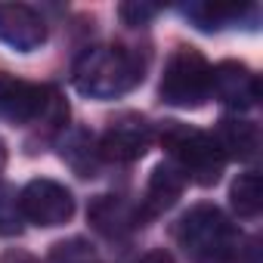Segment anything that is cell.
<instances>
[{
  "label": "cell",
  "instance_id": "obj_5",
  "mask_svg": "<svg viewBox=\"0 0 263 263\" xmlns=\"http://www.w3.org/2000/svg\"><path fill=\"white\" fill-rule=\"evenodd\" d=\"M158 96L174 108H198L211 96V65L192 47H177L164 65Z\"/></svg>",
  "mask_w": 263,
  "mask_h": 263
},
{
  "label": "cell",
  "instance_id": "obj_15",
  "mask_svg": "<svg viewBox=\"0 0 263 263\" xmlns=\"http://www.w3.org/2000/svg\"><path fill=\"white\" fill-rule=\"evenodd\" d=\"M229 201H232V211L241 217V220H254L263 208V189H260V174L257 171H248V174H238L232 189H229Z\"/></svg>",
  "mask_w": 263,
  "mask_h": 263
},
{
  "label": "cell",
  "instance_id": "obj_12",
  "mask_svg": "<svg viewBox=\"0 0 263 263\" xmlns=\"http://www.w3.org/2000/svg\"><path fill=\"white\" fill-rule=\"evenodd\" d=\"M183 186H186V177L171 164H158L152 174H149V183H146V195H143V204H140V214L143 220L146 217H158L164 211H171L177 204V198L183 195Z\"/></svg>",
  "mask_w": 263,
  "mask_h": 263
},
{
  "label": "cell",
  "instance_id": "obj_7",
  "mask_svg": "<svg viewBox=\"0 0 263 263\" xmlns=\"http://www.w3.org/2000/svg\"><path fill=\"white\" fill-rule=\"evenodd\" d=\"M99 146V155L108 158V161H121V164H130L149 152L152 146V127L146 124V118L127 111V115H118L108 130L102 134V140L96 143Z\"/></svg>",
  "mask_w": 263,
  "mask_h": 263
},
{
  "label": "cell",
  "instance_id": "obj_1",
  "mask_svg": "<svg viewBox=\"0 0 263 263\" xmlns=\"http://www.w3.org/2000/svg\"><path fill=\"white\" fill-rule=\"evenodd\" d=\"M177 245L192 263H248L254 248H245V235L214 204H195L174 226Z\"/></svg>",
  "mask_w": 263,
  "mask_h": 263
},
{
  "label": "cell",
  "instance_id": "obj_4",
  "mask_svg": "<svg viewBox=\"0 0 263 263\" xmlns=\"http://www.w3.org/2000/svg\"><path fill=\"white\" fill-rule=\"evenodd\" d=\"M65 118H68V105L53 87H41L0 71V121H10L19 127L44 121L50 127H59L65 124Z\"/></svg>",
  "mask_w": 263,
  "mask_h": 263
},
{
  "label": "cell",
  "instance_id": "obj_9",
  "mask_svg": "<svg viewBox=\"0 0 263 263\" xmlns=\"http://www.w3.org/2000/svg\"><path fill=\"white\" fill-rule=\"evenodd\" d=\"M47 41V22L34 7L0 4V44L19 53H31Z\"/></svg>",
  "mask_w": 263,
  "mask_h": 263
},
{
  "label": "cell",
  "instance_id": "obj_10",
  "mask_svg": "<svg viewBox=\"0 0 263 263\" xmlns=\"http://www.w3.org/2000/svg\"><path fill=\"white\" fill-rule=\"evenodd\" d=\"M87 220L93 223L96 232H102L108 238L130 235L137 226H143L140 204H130L121 195H96L87 208Z\"/></svg>",
  "mask_w": 263,
  "mask_h": 263
},
{
  "label": "cell",
  "instance_id": "obj_21",
  "mask_svg": "<svg viewBox=\"0 0 263 263\" xmlns=\"http://www.w3.org/2000/svg\"><path fill=\"white\" fill-rule=\"evenodd\" d=\"M4 263H31V260H25V257H7Z\"/></svg>",
  "mask_w": 263,
  "mask_h": 263
},
{
  "label": "cell",
  "instance_id": "obj_20",
  "mask_svg": "<svg viewBox=\"0 0 263 263\" xmlns=\"http://www.w3.org/2000/svg\"><path fill=\"white\" fill-rule=\"evenodd\" d=\"M4 164H7V146H4V140H0V174H4Z\"/></svg>",
  "mask_w": 263,
  "mask_h": 263
},
{
  "label": "cell",
  "instance_id": "obj_3",
  "mask_svg": "<svg viewBox=\"0 0 263 263\" xmlns=\"http://www.w3.org/2000/svg\"><path fill=\"white\" fill-rule=\"evenodd\" d=\"M161 146L171 155V164L198 186H214L223 177L226 158L217 149L214 137L198 127H189L183 121H164L161 124Z\"/></svg>",
  "mask_w": 263,
  "mask_h": 263
},
{
  "label": "cell",
  "instance_id": "obj_6",
  "mask_svg": "<svg viewBox=\"0 0 263 263\" xmlns=\"http://www.w3.org/2000/svg\"><path fill=\"white\" fill-rule=\"evenodd\" d=\"M19 204H22V217L34 226H62L71 220L74 214V198L71 192L56 183V180H47V177H37L31 180L22 192H19Z\"/></svg>",
  "mask_w": 263,
  "mask_h": 263
},
{
  "label": "cell",
  "instance_id": "obj_11",
  "mask_svg": "<svg viewBox=\"0 0 263 263\" xmlns=\"http://www.w3.org/2000/svg\"><path fill=\"white\" fill-rule=\"evenodd\" d=\"M214 143L217 149L223 152V158L229 161H251L260 149V130L254 121H245V118H220L217 121V130H214Z\"/></svg>",
  "mask_w": 263,
  "mask_h": 263
},
{
  "label": "cell",
  "instance_id": "obj_8",
  "mask_svg": "<svg viewBox=\"0 0 263 263\" xmlns=\"http://www.w3.org/2000/svg\"><path fill=\"white\" fill-rule=\"evenodd\" d=\"M211 93L223 105H229L235 111H245V108L257 105L260 81L245 62H220V65L211 68Z\"/></svg>",
  "mask_w": 263,
  "mask_h": 263
},
{
  "label": "cell",
  "instance_id": "obj_14",
  "mask_svg": "<svg viewBox=\"0 0 263 263\" xmlns=\"http://www.w3.org/2000/svg\"><path fill=\"white\" fill-rule=\"evenodd\" d=\"M254 7L248 4H189L183 7V16L195 22V28L201 31H217L223 25H232L241 19V13H251Z\"/></svg>",
  "mask_w": 263,
  "mask_h": 263
},
{
  "label": "cell",
  "instance_id": "obj_16",
  "mask_svg": "<svg viewBox=\"0 0 263 263\" xmlns=\"http://www.w3.org/2000/svg\"><path fill=\"white\" fill-rule=\"evenodd\" d=\"M25 226V217H22V204H19V192L10 186V183H0V235H19Z\"/></svg>",
  "mask_w": 263,
  "mask_h": 263
},
{
  "label": "cell",
  "instance_id": "obj_13",
  "mask_svg": "<svg viewBox=\"0 0 263 263\" xmlns=\"http://www.w3.org/2000/svg\"><path fill=\"white\" fill-rule=\"evenodd\" d=\"M62 158L78 177H96L99 161H102L99 146H96L93 134H87V130H71L62 140Z\"/></svg>",
  "mask_w": 263,
  "mask_h": 263
},
{
  "label": "cell",
  "instance_id": "obj_18",
  "mask_svg": "<svg viewBox=\"0 0 263 263\" xmlns=\"http://www.w3.org/2000/svg\"><path fill=\"white\" fill-rule=\"evenodd\" d=\"M118 13L127 25H146L149 19L158 16V7H152V4H121Z\"/></svg>",
  "mask_w": 263,
  "mask_h": 263
},
{
  "label": "cell",
  "instance_id": "obj_2",
  "mask_svg": "<svg viewBox=\"0 0 263 263\" xmlns=\"http://www.w3.org/2000/svg\"><path fill=\"white\" fill-rule=\"evenodd\" d=\"M146 62L124 47H90L74 62V87L90 99H115L143 84Z\"/></svg>",
  "mask_w": 263,
  "mask_h": 263
},
{
  "label": "cell",
  "instance_id": "obj_17",
  "mask_svg": "<svg viewBox=\"0 0 263 263\" xmlns=\"http://www.w3.org/2000/svg\"><path fill=\"white\" fill-rule=\"evenodd\" d=\"M47 263H99V257H96V251L90 248V241H84V238H68V241L53 245Z\"/></svg>",
  "mask_w": 263,
  "mask_h": 263
},
{
  "label": "cell",
  "instance_id": "obj_19",
  "mask_svg": "<svg viewBox=\"0 0 263 263\" xmlns=\"http://www.w3.org/2000/svg\"><path fill=\"white\" fill-rule=\"evenodd\" d=\"M137 263H177V260H174V257H171V254H167L164 248H155V251L143 254V257H140Z\"/></svg>",
  "mask_w": 263,
  "mask_h": 263
}]
</instances>
